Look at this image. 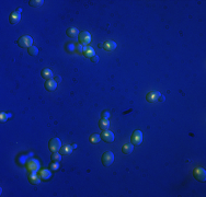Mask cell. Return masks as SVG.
Here are the masks:
<instances>
[{
	"label": "cell",
	"instance_id": "obj_17",
	"mask_svg": "<svg viewBox=\"0 0 206 197\" xmlns=\"http://www.w3.org/2000/svg\"><path fill=\"white\" fill-rule=\"evenodd\" d=\"M66 33L69 37H71V39H75V37H77L78 35L80 34V33H79V30H78L77 27H70V29L67 30Z\"/></svg>",
	"mask_w": 206,
	"mask_h": 197
},
{
	"label": "cell",
	"instance_id": "obj_27",
	"mask_svg": "<svg viewBox=\"0 0 206 197\" xmlns=\"http://www.w3.org/2000/svg\"><path fill=\"white\" fill-rule=\"evenodd\" d=\"M66 49L67 50H69V52H74L75 49H76V46H75L74 44H71V43H69V44H67L66 45Z\"/></svg>",
	"mask_w": 206,
	"mask_h": 197
},
{
	"label": "cell",
	"instance_id": "obj_6",
	"mask_svg": "<svg viewBox=\"0 0 206 197\" xmlns=\"http://www.w3.org/2000/svg\"><path fill=\"white\" fill-rule=\"evenodd\" d=\"M79 42L81 45H85V46H88L89 43L91 42V35H90L89 32L83 31L79 34Z\"/></svg>",
	"mask_w": 206,
	"mask_h": 197
},
{
	"label": "cell",
	"instance_id": "obj_32",
	"mask_svg": "<svg viewBox=\"0 0 206 197\" xmlns=\"http://www.w3.org/2000/svg\"><path fill=\"white\" fill-rule=\"evenodd\" d=\"M55 81H56V82H60V81H62V77L57 76V77H56V79H55Z\"/></svg>",
	"mask_w": 206,
	"mask_h": 197
},
{
	"label": "cell",
	"instance_id": "obj_2",
	"mask_svg": "<svg viewBox=\"0 0 206 197\" xmlns=\"http://www.w3.org/2000/svg\"><path fill=\"white\" fill-rule=\"evenodd\" d=\"M101 161H102V164L104 166L111 165V164L114 162V155H113L112 151H106V152H104V153L102 155Z\"/></svg>",
	"mask_w": 206,
	"mask_h": 197
},
{
	"label": "cell",
	"instance_id": "obj_8",
	"mask_svg": "<svg viewBox=\"0 0 206 197\" xmlns=\"http://www.w3.org/2000/svg\"><path fill=\"white\" fill-rule=\"evenodd\" d=\"M21 12H22V8H18L17 9V11H13L12 12V14L10 16V23L11 24H17L20 22V20H21Z\"/></svg>",
	"mask_w": 206,
	"mask_h": 197
},
{
	"label": "cell",
	"instance_id": "obj_20",
	"mask_svg": "<svg viewBox=\"0 0 206 197\" xmlns=\"http://www.w3.org/2000/svg\"><path fill=\"white\" fill-rule=\"evenodd\" d=\"M60 155H70L71 152H72V147L71 146H68V145H66V146H64V147L60 148Z\"/></svg>",
	"mask_w": 206,
	"mask_h": 197
},
{
	"label": "cell",
	"instance_id": "obj_23",
	"mask_svg": "<svg viewBox=\"0 0 206 197\" xmlns=\"http://www.w3.org/2000/svg\"><path fill=\"white\" fill-rule=\"evenodd\" d=\"M44 4V1L43 0H31L30 1V6L31 7H41V6H43Z\"/></svg>",
	"mask_w": 206,
	"mask_h": 197
},
{
	"label": "cell",
	"instance_id": "obj_4",
	"mask_svg": "<svg viewBox=\"0 0 206 197\" xmlns=\"http://www.w3.org/2000/svg\"><path fill=\"white\" fill-rule=\"evenodd\" d=\"M48 148L52 152H57V151L60 150L62 148V141L59 138H53V139L50 140L48 143Z\"/></svg>",
	"mask_w": 206,
	"mask_h": 197
},
{
	"label": "cell",
	"instance_id": "obj_24",
	"mask_svg": "<svg viewBox=\"0 0 206 197\" xmlns=\"http://www.w3.org/2000/svg\"><path fill=\"white\" fill-rule=\"evenodd\" d=\"M52 160H53L54 162H60V160H62V155H60L59 152H53V155H52Z\"/></svg>",
	"mask_w": 206,
	"mask_h": 197
},
{
	"label": "cell",
	"instance_id": "obj_5",
	"mask_svg": "<svg viewBox=\"0 0 206 197\" xmlns=\"http://www.w3.org/2000/svg\"><path fill=\"white\" fill-rule=\"evenodd\" d=\"M193 176H194L197 181L205 182L206 181V171L203 168H196L193 172Z\"/></svg>",
	"mask_w": 206,
	"mask_h": 197
},
{
	"label": "cell",
	"instance_id": "obj_7",
	"mask_svg": "<svg viewBox=\"0 0 206 197\" xmlns=\"http://www.w3.org/2000/svg\"><path fill=\"white\" fill-rule=\"evenodd\" d=\"M99 48H103L106 52H112L116 48V43L113 41H106L104 43H100L99 44Z\"/></svg>",
	"mask_w": 206,
	"mask_h": 197
},
{
	"label": "cell",
	"instance_id": "obj_14",
	"mask_svg": "<svg viewBox=\"0 0 206 197\" xmlns=\"http://www.w3.org/2000/svg\"><path fill=\"white\" fill-rule=\"evenodd\" d=\"M56 88H57V82L55 81V80H53V79L46 80V82H45V89L47 91H54V90H56Z\"/></svg>",
	"mask_w": 206,
	"mask_h": 197
},
{
	"label": "cell",
	"instance_id": "obj_26",
	"mask_svg": "<svg viewBox=\"0 0 206 197\" xmlns=\"http://www.w3.org/2000/svg\"><path fill=\"white\" fill-rule=\"evenodd\" d=\"M51 169L53 171H57L59 169V162H53L51 164Z\"/></svg>",
	"mask_w": 206,
	"mask_h": 197
},
{
	"label": "cell",
	"instance_id": "obj_11",
	"mask_svg": "<svg viewBox=\"0 0 206 197\" xmlns=\"http://www.w3.org/2000/svg\"><path fill=\"white\" fill-rule=\"evenodd\" d=\"M101 138L104 140L105 143H113L114 141V134L110 130H102Z\"/></svg>",
	"mask_w": 206,
	"mask_h": 197
},
{
	"label": "cell",
	"instance_id": "obj_28",
	"mask_svg": "<svg viewBox=\"0 0 206 197\" xmlns=\"http://www.w3.org/2000/svg\"><path fill=\"white\" fill-rule=\"evenodd\" d=\"M76 50H77L79 54L82 55V52H83V46H82L81 44H77V46H76Z\"/></svg>",
	"mask_w": 206,
	"mask_h": 197
},
{
	"label": "cell",
	"instance_id": "obj_29",
	"mask_svg": "<svg viewBox=\"0 0 206 197\" xmlns=\"http://www.w3.org/2000/svg\"><path fill=\"white\" fill-rule=\"evenodd\" d=\"M111 116L109 111H104V112H102V118H106V120H109V117Z\"/></svg>",
	"mask_w": 206,
	"mask_h": 197
},
{
	"label": "cell",
	"instance_id": "obj_15",
	"mask_svg": "<svg viewBox=\"0 0 206 197\" xmlns=\"http://www.w3.org/2000/svg\"><path fill=\"white\" fill-rule=\"evenodd\" d=\"M134 150V145L132 143H125L123 148H122V152L124 153V155H131Z\"/></svg>",
	"mask_w": 206,
	"mask_h": 197
},
{
	"label": "cell",
	"instance_id": "obj_21",
	"mask_svg": "<svg viewBox=\"0 0 206 197\" xmlns=\"http://www.w3.org/2000/svg\"><path fill=\"white\" fill-rule=\"evenodd\" d=\"M100 140H101V136L99 135V134H92V135L90 136V143H100Z\"/></svg>",
	"mask_w": 206,
	"mask_h": 197
},
{
	"label": "cell",
	"instance_id": "obj_12",
	"mask_svg": "<svg viewBox=\"0 0 206 197\" xmlns=\"http://www.w3.org/2000/svg\"><path fill=\"white\" fill-rule=\"evenodd\" d=\"M39 178L41 180H43V181H48V180H51L52 178V172L50 170H47V169H43V170L39 171Z\"/></svg>",
	"mask_w": 206,
	"mask_h": 197
},
{
	"label": "cell",
	"instance_id": "obj_19",
	"mask_svg": "<svg viewBox=\"0 0 206 197\" xmlns=\"http://www.w3.org/2000/svg\"><path fill=\"white\" fill-rule=\"evenodd\" d=\"M29 181H30L31 184L36 185V184H39V182H41V178L37 176L35 173H30V175H29Z\"/></svg>",
	"mask_w": 206,
	"mask_h": 197
},
{
	"label": "cell",
	"instance_id": "obj_30",
	"mask_svg": "<svg viewBox=\"0 0 206 197\" xmlns=\"http://www.w3.org/2000/svg\"><path fill=\"white\" fill-rule=\"evenodd\" d=\"M91 60H92L93 62H95V64H97V62H99V57H98L97 55H95V56H93V57L91 58Z\"/></svg>",
	"mask_w": 206,
	"mask_h": 197
},
{
	"label": "cell",
	"instance_id": "obj_18",
	"mask_svg": "<svg viewBox=\"0 0 206 197\" xmlns=\"http://www.w3.org/2000/svg\"><path fill=\"white\" fill-rule=\"evenodd\" d=\"M41 75H42V77L45 79V80H51L52 78H53V71L51 69H43L41 71Z\"/></svg>",
	"mask_w": 206,
	"mask_h": 197
},
{
	"label": "cell",
	"instance_id": "obj_1",
	"mask_svg": "<svg viewBox=\"0 0 206 197\" xmlns=\"http://www.w3.org/2000/svg\"><path fill=\"white\" fill-rule=\"evenodd\" d=\"M39 166L41 164L36 159H30L27 162V169L30 173H36L39 170Z\"/></svg>",
	"mask_w": 206,
	"mask_h": 197
},
{
	"label": "cell",
	"instance_id": "obj_10",
	"mask_svg": "<svg viewBox=\"0 0 206 197\" xmlns=\"http://www.w3.org/2000/svg\"><path fill=\"white\" fill-rule=\"evenodd\" d=\"M160 95H161V93H160L159 91H150V92L146 95V100H147L148 102H150V103H155V102L158 101Z\"/></svg>",
	"mask_w": 206,
	"mask_h": 197
},
{
	"label": "cell",
	"instance_id": "obj_3",
	"mask_svg": "<svg viewBox=\"0 0 206 197\" xmlns=\"http://www.w3.org/2000/svg\"><path fill=\"white\" fill-rule=\"evenodd\" d=\"M18 45L20 47H22V48H24V47L29 48V47H31L33 45V39L31 36H29V35H23L18 41Z\"/></svg>",
	"mask_w": 206,
	"mask_h": 197
},
{
	"label": "cell",
	"instance_id": "obj_9",
	"mask_svg": "<svg viewBox=\"0 0 206 197\" xmlns=\"http://www.w3.org/2000/svg\"><path fill=\"white\" fill-rule=\"evenodd\" d=\"M131 141H132L133 145H140L141 141H143V133L140 130H135L133 133L132 138H131Z\"/></svg>",
	"mask_w": 206,
	"mask_h": 197
},
{
	"label": "cell",
	"instance_id": "obj_16",
	"mask_svg": "<svg viewBox=\"0 0 206 197\" xmlns=\"http://www.w3.org/2000/svg\"><path fill=\"white\" fill-rule=\"evenodd\" d=\"M99 127H100L101 130H108L110 127L109 120H106V118H101L100 122H99Z\"/></svg>",
	"mask_w": 206,
	"mask_h": 197
},
{
	"label": "cell",
	"instance_id": "obj_13",
	"mask_svg": "<svg viewBox=\"0 0 206 197\" xmlns=\"http://www.w3.org/2000/svg\"><path fill=\"white\" fill-rule=\"evenodd\" d=\"M82 55L85 56V57H88V58H92L93 56H95V52L92 47L90 46H85L83 47V52H82Z\"/></svg>",
	"mask_w": 206,
	"mask_h": 197
},
{
	"label": "cell",
	"instance_id": "obj_33",
	"mask_svg": "<svg viewBox=\"0 0 206 197\" xmlns=\"http://www.w3.org/2000/svg\"><path fill=\"white\" fill-rule=\"evenodd\" d=\"M71 147H72V149H75V148H77V145H76V143H75V145H72V146H71Z\"/></svg>",
	"mask_w": 206,
	"mask_h": 197
},
{
	"label": "cell",
	"instance_id": "obj_22",
	"mask_svg": "<svg viewBox=\"0 0 206 197\" xmlns=\"http://www.w3.org/2000/svg\"><path fill=\"white\" fill-rule=\"evenodd\" d=\"M27 52H29V54L31 55V56H36V55L39 54V48L36 46H34V45H32L31 47H29Z\"/></svg>",
	"mask_w": 206,
	"mask_h": 197
},
{
	"label": "cell",
	"instance_id": "obj_31",
	"mask_svg": "<svg viewBox=\"0 0 206 197\" xmlns=\"http://www.w3.org/2000/svg\"><path fill=\"white\" fill-rule=\"evenodd\" d=\"M164 100H166V97H163V95H160L159 99H158V101H160V102H163Z\"/></svg>",
	"mask_w": 206,
	"mask_h": 197
},
{
	"label": "cell",
	"instance_id": "obj_25",
	"mask_svg": "<svg viewBox=\"0 0 206 197\" xmlns=\"http://www.w3.org/2000/svg\"><path fill=\"white\" fill-rule=\"evenodd\" d=\"M9 118V115L7 113H0V120L4 123V122H7V120Z\"/></svg>",
	"mask_w": 206,
	"mask_h": 197
}]
</instances>
